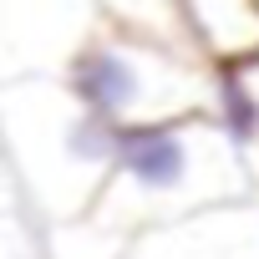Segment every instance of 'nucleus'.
Segmentation results:
<instances>
[{
  "instance_id": "nucleus-1",
  "label": "nucleus",
  "mask_w": 259,
  "mask_h": 259,
  "mask_svg": "<svg viewBox=\"0 0 259 259\" xmlns=\"http://www.w3.org/2000/svg\"><path fill=\"white\" fill-rule=\"evenodd\" d=\"M234 198H249V163L234 153L213 112L127 122L117 127L112 168L81 224L107 239H133L138 229Z\"/></svg>"
},
{
  "instance_id": "nucleus-2",
  "label": "nucleus",
  "mask_w": 259,
  "mask_h": 259,
  "mask_svg": "<svg viewBox=\"0 0 259 259\" xmlns=\"http://www.w3.org/2000/svg\"><path fill=\"white\" fill-rule=\"evenodd\" d=\"M117 127L71 102L56 76H16L0 81V158L16 188L71 224L92 208L107 168H112Z\"/></svg>"
},
{
  "instance_id": "nucleus-3",
  "label": "nucleus",
  "mask_w": 259,
  "mask_h": 259,
  "mask_svg": "<svg viewBox=\"0 0 259 259\" xmlns=\"http://www.w3.org/2000/svg\"><path fill=\"white\" fill-rule=\"evenodd\" d=\"M56 81L112 127L213 112V66L193 51H173L112 26H92L61 61Z\"/></svg>"
},
{
  "instance_id": "nucleus-4",
  "label": "nucleus",
  "mask_w": 259,
  "mask_h": 259,
  "mask_svg": "<svg viewBox=\"0 0 259 259\" xmlns=\"http://www.w3.org/2000/svg\"><path fill=\"white\" fill-rule=\"evenodd\" d=\"M117 259H259V198L213 203L122 239Z\"/></svg>"
},
{
  "instance_id": "nucleus-5",
  "label": "nucleus",
  "mask_w": 259,
  "mask_h": 259,
  "mask_svg": "<svg viewBox=\"0 0 259 259\" xmlns=\"http://www.w3.org/2000/svg\"><path fill=\"white\" fill-rule=\"evenodd\" d=\"M178 16L208 66H239L259 51V0H178Z\"/></svg>"
},
{
  "instance_id": "nucleus-6",
  "label": "nucleus",
  "mask_w": 259,
  "mask_h": 259,
  "mask_svg": "<svg viewBox=\"0 0 259 259\" xmlns=\"http://www.w3.org/2000/svg\"><path fill=\"white\" fill-rule=\"evenodd\" d=\"M92 11L112 31H127V36H143V41H158V46H173V51H193L198 56V46L183 31L178 0H92Z\"/></svg>"
},
{
  "instance_id": "nucleus-7",
  "label": "nucleus",
  "mask_w": 259,
  "mask_h": 259,
  "mask_svg": "<svg viewBox=\"0 0 259 259\" xmlns=\"http://www.w3.org/2000/svg\"><path fill=\"white\" fill-rule=\"evenodd\" d=\"M229 71H234V76L244 81V92H249V97H254V107H259V51H254L249 61H239V66H229Z\"/></svg>"
},
{
  "instance_id": "nucleus-8",
  "label": "nucleus",
  "mask_w": 259,
  "mask_h": 259,
  "mask_svg": "<svg viewBox=\"0 0 259 259\" xmlns=\"http://www.w3.org/2000/svg\"><path fill=\"white\" fill-rule=\"evenodd\" d=\"M11 193H16V183H11V168H6V158H0V213L11 208Z\"/></svg>"
}]
</instances>
